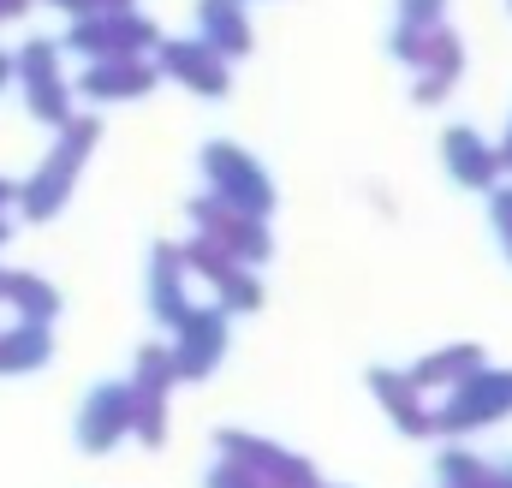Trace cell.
<instances>
[{"instance_id": "obj_5", "label": "cell", "mask_w": 512, "mask_h": 488, "mask_svg": "<svg viewBox=\"0 0 512 488\" xmlns=\"http://www.w3.org/2000/svg\"><path fill=\"white\" fill-rule=\"evenodd\" d=\"M36 358H48V340L42 334H12L6 346H0V369H24V364H36Z\"/></svg>"}, {"instance_id": "obj_2", "label": "cell", "mask_w": 512, "mask_h": 488, "mask_svg": "<svg viewBox=\"0 0 512 488\" xmlns=\"http://www.w3.org/2000/svg\"><path fill=\"white\" fill-rule=\"evenodd\" d=\"M126 429H131V393H120V387H102V393L84 405V417H78V441H84L90 453H108Z\"/></svg>"}, {"instance_id": "obj_4", "label": "cell", "mask_w": 512, "mask_h": 488, "mask_svg": "<svg viewBox=\"0 0 512 488\" xmlns=\"http://www.w3.org/2000/svg\"><path fill=\"white\" fill-rule=\"evenodd\" d=\"M376 387H382V399L393 405V417H399V423H405L411 435H423V429H429V417H423V411L411 405V393H405V381H393V375H376Z\"/></svg>"}, {"instance_id": "obj_3", "label": "cell", "mask_w": 512, "mask_h": 488, "mask_svg": "<svg viewBox=\"0 0 512 488\" xmlns=\"http://www.w3.org/2000/svg\"><path fill=\"white\" fill-rule=\"evenodd\" d=\"M185 328H191V346H179V369L203 375L215 364V352H221V322L215 316H185Z\"/></svg>"}, {"instance_id": "obj_1", "label": "cell", "mask_w": 512, "mask_h": 488, "mask_svg": "<svg viewBox=\"0 0 512 488\" xmlns=\"http://www.w3.org/2000/svg\"><path fill=\"white\" fill-rule=\"evenodd\" d=\"M221 453H227V465H239V471H251V477H274V488H316V471H310L304 459H286V453H274V447H262V441L221 435Z\"/></svg>"}]
</instances>
